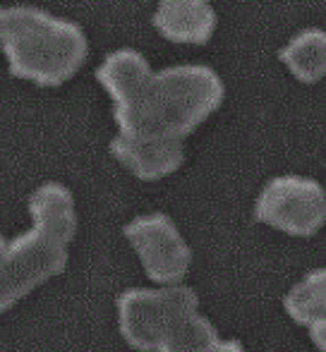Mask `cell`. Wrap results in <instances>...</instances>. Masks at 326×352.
<instances>
[{
	"label": "cell",
	"instance_id": "5",
	"mask_svg": "<svg viewBox=\"0 0 326 352\" xmlns=\"http://www.w3.org/2000/svg\"><path fill=\"white\" fill-rule=\"evenodd\" d=\"M254 218L285 235L312 237L326 223V190L305 175L271 177L254 201Z\"/></svg>",
	"mask_w": 326,
	"mask_h": 352
},
{
	"label": "cell",
	"instance_id": "4",
	"mask_svg": "<svg viewBox=\"0 0 326 352\" xmlns=\"http://www.w3.org/2000/svg\"><path fill=\"white\" fill-rule=\"evenodd\" d=\"M197 292L190 285L127 287L118 295V329L130 348L156 352L168 331L197 311Z\"/></svg>",
	"mask_w": 326,
	"mask_h": 352
},
{
	"label": "cell",
	"instance_id": "16",
	"mask_svg": "<svg viewBox=\"0 0 326 352\" xmlns=\"http://www.w3.org/2000/svg\"><path fill=\"white\" fill-rule=\"evenodd\" d=\"M0 22H3V5H0Z\"/></svg>",
	"mask_w": 326,
	"mask_h": 352
},
{
	"label": "cell",
	"instance_id": "9",
	"mask_svg": "<svg viewBox=\"0 0 326 352\" xmlns=\"http://www.w3.org/2000/svg\"><path fill=\"white\" fill-rule=\"evenodd\" d=\"M279 58L303 84L319 82L326 77V32L317 27L303 29L281 48Z\"/></svg>",
	"mask_w": 326,
	"mask_h": 352
},
{
	"label": "cell",
	"instance_id": "12",
	"mask_svg": "<svg viewBox=\"0 0 326 352\" xmlns=\"http://www.w3.org/2000/svg\"><path fill=\"white\" fill-rule=\"evenodd\" d=\"M219 340V331L211 319L192 311L168 331L156 352H209Z\"/></svg>",
	"mask_w": 326,
	"mask_h": 352
},
{
	"label": "cell",
	"instance_id": "14",
	"mask_svg": "<svg viewBox=\"0 0 326 352\" xmlns=\"http://www.w3.org/2000/svg\"><path fill=\"white\" fill-rule=\"evenodd\" d=\"M209 352H245L240 340H219Z\"/></svg>",
	"mask_w": 326,
	"mask_h": 352
},
{
	"label": "cell",
	"instance_id": "13",
	"mask_svg": "<svg viewBox=\"0 0 326 352\" xmlns=\"http://www.w3.org/2000/svg\"><path fill=\"white\" fill-rule=\"evenodd\" d=\"M309 338L319 348V352H326V319L309 326Z\"/></svg>",
	"mask_w": 326,
	"mask_h": 352
},
{
	"label": "cell",
	"instance_id": "10",
	"mask_svg": "<svg viewBox=\"0 0 326 352\" xmlns=\"http://www.w3.org/2000/svg\"><path fill=\"white\" fill-rule=\"evenodd\" d=\"M29 216L32 221L43 223L48 228H56L63 235H67L70 240H75L77 232V206L75 197L65 185L51 180L39 185L29 197Z\"/></svg>",
	"mask_w": 326,
	"mask_h": 352
},
{
	"label": "cell",
	"instance_id": "8",
	"mask_svg": "<svg viewBox=\"0 0 326 352\" xmlns=\"http://www.w3.org/2000/svg\"><path fill=\"white\" fill-rule=\"evenodd\" d=\"M154 29L173 43L204 46L216 29V12L209 0H159Z\"/></svg>",
	"mask_w": 326,
	"mask_h": 352
},
{
	"label": "cell",
	"instance_id": "11",
	"mask_svg": "<svg viewBox=\"0 0 326 352\" xmlns=\"http://www.w3.org/2000/svg\"><path fill=\"white\" fill-rule=\"evenodd\" d=\"M283 309L305 329L326 319V269H312L303 280L295 283L283 297Z\"/></svg>",
	"mask_w": 326,
	"mask_h": 352
},
{
	"label": "cell",
	"instance_id": "6",
	"mask_svg": "<svg viewBox=\"0 0 326 352\" xmlns=\"http://www.w3.org/2000/svg\"><path fill=\"white\" fill-rule=\"evenodd\" d=\"M146 276L159 285H177L192 266V250L171 216L156 211L137 216L122 228Z\"/></svg>",
	"mask_w": 326,
	"mask_h": 352
},
{
	"label": "cell",
	"instance_id": "3",
	"mask_svg": "<svg viewBox=\"0 0 326 352\" xmlns=\"http://www.w3.org/2000/svg\"><path fill=\"white\" fill-rule=\"evenodd\" d=\"M70 242V237L61 230L36 221H32L27 232L5 240L0 250V314L36 290L41 283L65 271Z\"/></svg>",
	"mask_w": 326,
	"mask_h": 352
},
{
	"label": "cell",
	"instance_id": "1",
	"mask_svg": "<svg viewBox=\"0 0 326 352\" xmlns=\"http://www.w3.org/2000/svg\"><path fill=\"white\" fill-rule=\"evenodd\" d=\"M96 79L113 101V120L122 135L185 140L224 103L226 87L209 65H171L151 70L135 48L111 51Z\"/></svg>",
	"mask_w": 326,
	"mask_h": 352
},
{
	"label": "cell",
	"instance_id": "2",
	"mask_svg": "<svg viewBox=\"0 0 326 352\" xmlns=\"http://www.w3.org/2000/svg\"><path fill=\"white\" fill-rule=\"evenodd\" d=\"M0 51L10 72L36 87H61L89 56V41L72 19L34 5L3 8Z\"/></svg>",
	"mask_w": 326,
	"mask_h": 352
},
{
	"label": "cell",
	"instance_id": "15",
	"mask_svg": "<svg viewBox=\"0 0 326 352\" xmlns=\"http://www.w3.org/2000/svg\"><path fill=\"white\" fill-rule=\"evenodd\" d=\"M3 245H5V237H3V235H0V250H3Z\"/></svg>",
	"mask_w": 326,
	"mask_h": 352
},
{
	"label": "cell",
	"instance_id": "7",
	"mask_svg": "<svg viewBox=\"0 0 326 352\" xmlns=\"http://www.w3.org/2000/svg\"><path fill=\"white\" fill-rule=\"evenodd\" d=\"M111 153L120 166H125L135 177L154 182L175 173L185 161L182 140L156 135H122L111 140Z\"/></svg>",
	"mask_w": 326,
	"mask_h": 352
}]
</instances>
